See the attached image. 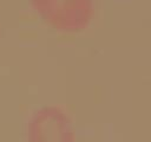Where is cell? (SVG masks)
I'll use <instances>...</instances> for the list:
<instances>
[{
	"label": "cell",
	"mask_w": 151,
	"mask_h": 142,
	"mask_svg": "<svg viewBox=\"0 0 151 142\" xmlns=\"http://www.w3.org/2000/svg\"><path fill=\"white\" fill-rule=\"evenodd\" d=\"M40 20L59 33L86 31L96 15V0H28Z\"/></svg>",
	"instance_id": "1"
},
{
	"label": "cell",
	"mask_w": 151,
	"mask_h": 142,
	"mask_svg": "<svg viewBox=\"0 0 151 142\" xmlns=\"http://www.w3.org/2000/svg\"><path fill=\"white\" fill-rule=\"evenodd\" d=\"M27 142H76L77 131L70 112L58 104L37 108L26 124Z\"/></svg>",
	"instance_id": "2"
}]
</instances>
